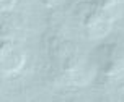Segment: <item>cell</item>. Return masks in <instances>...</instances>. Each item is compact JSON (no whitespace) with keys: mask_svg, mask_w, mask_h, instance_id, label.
Returning <instances> with one entry per match:
<instances>
[{"mask_svg":"<svg viewBox=\"0 0 124 102\" xmlns=\"http://www.w3.org/2000/svg\"><path fill=\"white\" fill-rule=\"evenodd\" d=\"M15 5V0H2V8L3 10H8Z\"/></svg>","mask_w":124,"mask_h":102,"instance_id":"cell-1","label":"cell"}]
</instances>
